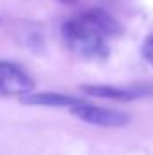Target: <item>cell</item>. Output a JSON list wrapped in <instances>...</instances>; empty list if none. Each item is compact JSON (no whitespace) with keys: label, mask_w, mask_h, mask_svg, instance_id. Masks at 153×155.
I'll return each instance as SVG.
<instances>
[{"label":"cell","mask_w":153,"mask_h":155,"mask_svg":"<svg viewBox=\"0 0 153 155\" xmlns=\"http://www.w3.org/2000/svg\"><path fill=\"white\" fill-rule=\"evenodd\" d=\"M142 58L153 67V35H150L142 43Z\"/></svg>","instance_id":"8992f818"},{"label":"cell","mask_w":153,"mask_h":155,"mask_svg":"<svg viewBox=\"0 0 153 155\" xmlns=\"http://www.w3.org/2000/svg\"><path fill=\"white\" fill-rule=\"evenodd\" d=\"M81 90L86 92L88 96L105 97V99H115V101H132V99H139V97L153 94L151 85H132V87L88 85V87H81Z\"/></svg>","instance_id":"277c9868"},{"label":"cell","mask_w":153,"mask_h":155,"mask_svg":"<svg viewBox=\"0 0 153 155\" xmlns=\"http://www.w3.org/2000/svg\"><path fill=\"white\" fill-rule=\"evenodd\" d=\"M121 24L103 9L83 11L63 25L65 45L83 60H106L110 38L121 33Z\"/></svg>","instance_id":"6da1fadb"},{"label":"cell","mask_w":153,"mask_h":155,"mask_svg":"<svg viewBox=\"0 0 153 155\" xmlns=\"http://www.w3.org/2000/svg\"><path fill=\"white\" fill-rule=\"evenodd\" d=\"M58 2H61V4H76V2H79V0H58Z\"/></svg>","instance_id":"52a82bcc"},{"label":"cell","mask_w":153,"mask_h":155,"mask_svg":"<svg viewBox=\"0 0 153 155\" xmlns=\"http://www.w3.org/2000/svg\"><path fill=\"white\" fill-rule=\"evenodd\" d=\"M25 105H40V107H74L77 103H81L79 99H74L70 96H63V94H33L27 96L24 99Z\"/></svg>","instance_id":"5b68a950"},{"label":"cell","mask_w":153,"mask_h":155,"mask_svg":"<svg viewBox=\"0 0 153 155\" xmlns=\"http://www.w3.org/2000/svg\"><path fill=\"white\" fill-rule=\"evenodd\" d=\"M34 79L20 65L13 61H0V94L2 96H24L31 92Z\"/></svg>","instance_id":"3957f363"},{"label":"cell","mask_w":153,"mask_h":155,"mask_svg":"<svg viewBox=\"0 0 153 155\" xmlns=\"http://www.w3.org/2000/svg\"><path fill=\"white\" fill-rule=\"evenodd\" d=\"M72 116L88 123V124H96V126H105V128H121L124 124H128L130 117L122 112H117L112 108H103V107H96V105H88V103H77L74 107H70Z\"/></svg>","instance_id":"7a4b0ae2"}]
</instances>
